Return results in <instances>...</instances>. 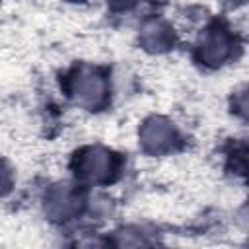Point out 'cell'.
I'll list each match as a JSON object with an SVG mask.
<instances>
[{"label": "cell", "instance_id": "1", "mask_svg": "<svg viewBox=\"0 0 249 249\" xmlns=\"http://www.w3.org/2000/svg\"><path fill=\"white\" fill-rule=\"evenodd\" d=\"M105 91L103 80L93 72H84L74 80V95L84 105H95L101 101Z\"/></svg>", "mask_w": 249, "mask_h": 249}, {"label": "cell", "instance_id": "2", "mask_svg": "<svg viewBox=\"0 0 249 249\" xmlns=\"http://www.w3.org/2000/svg\"><path fill=\"white\" fill-rule=\"evenodd\" d=\"M142 138H144V144L150 150H161V148L169 146V142H173L175 130L163 121H152V123L146 124V128L142 132Z\"/></svg>", "mask_w": 249, "mask_h": 249}, {"label": "cell", "instance_id": "3", "mask_svg": "<svg viewBox=\"0 0 249 249\" xmlns=\"http://www.w3.org/2000/svg\"><path fill=\"white\" fill-rule=\"evenodd\" d=\"M111 169V158L103 150H89L82 158V173L88 179H103Z\"/></svg>", "mask_w": 249, "mask_h": 249}, {"label": "cell", "instance_id": "4", "mask_svg": "<svg viewBox=\"0 0 249 249\" xmlns=\"http://www.w3.org/2000/svg\"><path fill=\"white\" fill-rule=\"evenodd\" d=\"M230 53V41L222 31H212L204 37L202 43V58L210 64H218Z\"/></svg>", "mask_w": 249, "mask_h": 249}, {"label": "cell", "instance_id": "5", "mask_svg": "<svg viewBox=\"0 0 249 249\" xmlns=\"http://www.w3.org/2000/svg\"><path fill=\"white\" fill-rule=\"evenodd\" d=\"M76 208V198L68 189H58L53 193L51 200H49V212L54 216H66L70 212H74Z\"/></svg>", "mask_w": 249, "mask_h": 249}, {"label": "cell", "instance_id": "6", "mask_svg": "<svg viewBox=\"0 0 249 249\" xmlns=\"http://www.w3.org/2000/svg\"><path fill=\"white\" fill-rule=\"evenodd\" d=\"M142 41L150 47V49H163L169 43V33L167 29L160 23V21H152L144 27L142 31Z\"/></svg>", "mask_w": 249, "mask_h": 249}, {"label": "cell", "instance_id": "7", "mask_svg": "<svg viewBox=\"0 0 249 249\" xmlns=\"http://www.w3.org/2000/svg\"><path fill=\"white\" fill-rule=\"evenodd\" d=\"M8 185V169L0 163V189H4Z\"/></svg>", "mask_w": 249, "mask_h": 249}, {"label": "cell", "instance_id": "8", "mask_svg": "<svg viewBox=\"0 0 249 249\" xmlns=\"http://www.w3.org/2000/svg\"><path fill=\"white\" fill-rule=\"evenodd\" d=\"M115 2H123L124 4V2H132V0H115Z\"/></svg>", "mask_w": 249, "mask_h": 249}, {"label": "cell", "instance_id": "9", "mask_svg": "<svg viewBox=\"0 0 249 249\" xmlns=\"http://www.w3.org/2000/svg\"><path fill=\"white\" fill-rule=\"evenodd\" d=\"M230 2H233V0H230Z\"/></svg>", "mask_w": 249, "mask_h": 249}]
</instances>
